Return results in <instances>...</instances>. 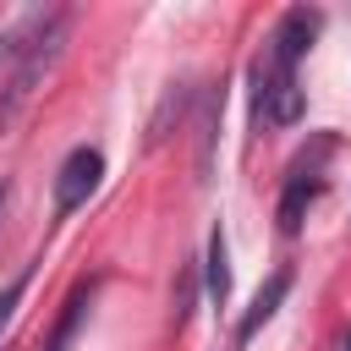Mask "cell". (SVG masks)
I'll list each match as a JSON object with an SVG mask.
<instances>
[{"label":"cell","instance_id":"1","mask_svg":"<svg viewBox=\"0 0 351 351\" xmlns=\"http://www.w3.org/2000/svg\"><path fill=\"white\" fill-rule=\"evenodd\" d=\"M66 22H71L66 5H33L27 16H16L0 33V132L22 115V104L44 82V71L60 60Z\"/></svg>","mask_w":351,"mask_h":351},{"label":"cell","instance_id":"2","mask_svg":"<svg viewBox=\"0 0 351 351\" xmlns=\"http://www.w3.org/2000/svg\"><path fill=\"white\" fill-rule=\"evenodd\" d=\"M329 154H335V137L318 132V137H313V154H296V159H291V170H285V192H280V208H274V219H280L285 236L302 230L313 197L324 192V159H329Z\"/></svg>","mask_w":351,"mask_h":351},{"label":"cell","instance_id":"3","mask_svg":"<svg viewBox=\"0 0 351 351\" xmlns=\"http://www.w3.org/2000/svg\"><path fill=\"white\" fill-rule=\"evenodd\" d=\"M302 82H296V71L291 66H274V60H252V110L269 121V126H291L296 115H302Z\"/></svg>","mask_w":351,"mask_h":351},{"label":"cell","instance_id":"4","mask_svg":"<svg viewBox=\"0 0 351 351\" xmlns=\"http://www.w3.org/2000/svg\"><path fill=\"white\" fill-rule=\"evenodd\" d=\"M318 27H324V11H313V5H291V11L274 22V33H269L263 60H274V66H291V71H296V60L313 49Z\"/></svg>","mask_w":351,"mask_h":351},{"label":"cell","instance_id":"5","mask_svg":"<svg viewBox=\"0 0 351 351\" xmlns=\"http://www.w3.org/2000/svg\"><path fill=\"white\" fill-rule=\"evenodd\" d=\"M99 176H104V154L88 148V143H77V148L60 159V170H55V208L71 214L77 203H88V192L99 186Z\"/></svg>","mask_w":351,"mask_h":351},{"label":"cell","instance_id":"6","mask_svg":"<svg viewBox=\"0 0 351 351\" xmlns=\"http://www.w3.org/2000/svg\"><path fill=\"white\" fill-rule=\"evenodd\" d=\"M285 291H291V269H274L263 285H258V296H252V307L236 318V329H230V351H247V340L280 313V302H285Z\"/></svg>","mask_w":351,"mask_h":351},{"label":"cell","instance_id":"7","mask_svg":"<svg viewBox=\"0 0 351 351\" xmlns=\"http://www.w3.org/2000/svg\"><path fill=\"white\" fill-rule=\"evenodd\" d=\"M203 291H208V302H214V307H225V302H230V247H225V230H219V225L208 230V252H203Z\"/></svg>","mask_w":351,"mask_h":351},{"label":"cell","instance_id":"8","mask_svg":"<svg viewBox=\"0 0 351 351\" xmlns=\"http://www.w3.org/2000/svg\"><path fill=\"white\" fill-rule=\"evenodd\" d=\"M192 93H197V88H192L186 77L165 88V99H159V110H154V121H148V143H165V137H170V121H181V115H186Z\"/></svg>","mask_w":351,"mask_h":351},{"label":"cell","instance_id":"9","mask_svg":"<svg viewBox=\"0 0 351 351\" xmlns=\"http://www.w3.org/2000/svg\"><path fill=\"white\" fill-rule=\"evenodd\" d=\"M88 302H93V285H77V291H71V302H66V313H60V324H55V335H49V346H44V351H71V340H77V329H82V313H88Z\"/></svg>","mask_w":351,"mask_h":351},{"label":"cell","instance_id":"10","mask_svg":"<svg viewBox=\"0 0 351 351\" xmlns=\"http://www.w3.org/2000/svg\"><path fill=\"white\" fill-rule=\"evenodd\" d=\"M27 280H33V263H22L16 280H5V291H0V335H5V324H11V313H16V302H22V291H27Z\"/></svg>","mask_w":351,"mask_h":351},{"label":"cell","instance_id":"11","mask_svg":"<svg viewBox=\"0 0 351 351\" xmlns=\"http://www.w3.org/2000/svg\"><path fill=\"white\" fill-rule=\"evenodd\" d=\"M192 296H197V269L186 263V269H181V285H176V329L186 324V313H192Z\"/></svg>","mask_w":351,"mask_h":351},{"label":"cell","instance_id":"12","mask_svg":"<svg viewBox=\"0 0 351 351\" xmlns=\"http://www.w3.org/2000/svg\"><path fill=\"white\" fill-rule=\"evenodd\" d=\"M5 197H11V181H0V208H5Z\"/></svg>","mask_w":351,"mask_h":351},{"label":"cell","instance_id":"13","mask_svg":"<svg viewBox=\"0 0 351 351\" xmlns=\"http://www.w3.org/2000/svg\"><path fill=\"white\" fill-rule=\"evenodd\" d=\"M346 351H351V335H346Z\"/></svg>","mask_w":351,"mask_h":351}]
</instances>
